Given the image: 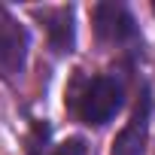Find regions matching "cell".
<instances>
[{
    "mask_svg": "<svg viewBox=\"0 0 155 155\" xmlns=\"http://www.w3.org/2000/svg\"><path fill=\"white\" fill-rule=\"evenodd\" d=\"M149 110H152V101L149 94L143 91L131 122L119 131L116 143H113V155H143L146 152V131H149Z\"/></svg>",
    "mask_w": 155,
    "mask_h": 155,
    "instance_id": "4",
    "label": "cell"
},
{
    "mask_svg": "<svg viewBox=\"0 0 155 155\" xmlns=\"http://www.w3.org/2000/svg\"><path fill=\"white\" fill-rule=\"evenodd\" d=\"M122 82L116 76H91L79 85V91L73 94V110L85 125H107L119 110H122Z\"/></svg>",
    "mask_w": 155,
    "mask_h": 155,
    "instance_id": "1",
    "label": "cell"
},
{
    "mask_svg": "<svg viewBox=\"0 0 155 155\" xmlns=\"http://www.w3.org/2000/svg\"><path fill=\"white\" fill-rule=\"evenodd\" d=\"M28 155H85V140L70 137L58 146H49V125H37L28 137Z\"/></svg>",
    "mask_w": 155,
    "mask_h": 155,
    "instance_id": "6",
    "label": "cell"
},
{
    "mask_svg": "<svg viewBox=\"0 0 155 155\" xmlns=\"http://www.w3.org/2000/svg\"><path fill=\"white\" fill-rule=\"evenodd\" d=\"M46 31H49V43L55 52H73L76 43V28H73V9L70 6H58V9H46L43 12Z\"/></svg>",
    "mask_w": 155,
    "mask_h": 155,
    "instance_id": "5",
    "label": "cell"
},
{
    "mask_svg": "<svg viewBox=\"0 0 155 155\" xmlns=\"http://www.w3.org/2000/svg\"><path fill=\"white\" fill-rule=\"evenodd\" d=\"M28 61V31L0 6V73L15 79Z\"/></svg>",
    "mask_w": 155,
    "mask_h": 155,
    "instance_id": "2",
    "label": "cell"
},
{
    "mask_svg": "<svg viewBox=\"0 0 155 155\" xmlns=\"http://www.w3.org/2000/svg\"><path fill=\"white\" fill-rule=\"evenodd\" d=\"M94 31L104 43H113V46L137 40V25L125 3H97L94 6Z\"/></svg>",
    "mask_w": 155,
    "mask_h": 155,
    "instance_id": "3",
    "label": "cell"
}]
</instances>
